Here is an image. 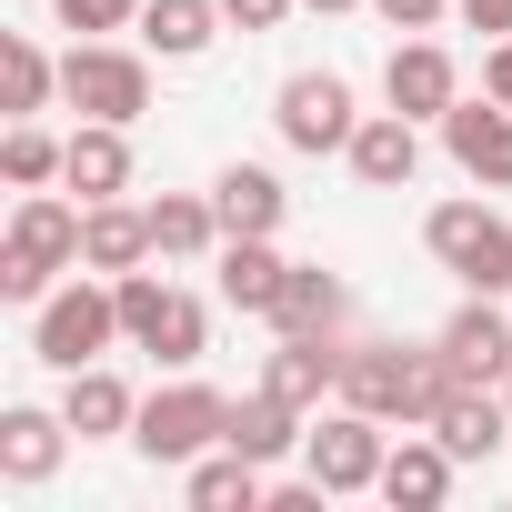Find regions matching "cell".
<instances>
[{
	"label": "cell",
	"mask_w": 512,
	"mask_h": 512,
	"mask_svg": "<svg viewBox=\"0 0 512 512\" xmlns=\"http://www.w3.org/2000/svg\"><path fill=\"white\" fill-rule=\"evenodd\" d=\"M452 362H442V342L432 352H412V342H352L342 352V402L352 412H372V422H402V432H432V412L452 402Z\"/></svg>",
	"instance_id": "obj_1"
},
{
	"label": "cell",
	"mask_w": 512,
	"mask_h": 512,
	"mask_svg": "<svg viewBox=\"0 0 512 512\" xmlns=\"http://www.w3.org/2000/svg\"><path fill=\"white\" fill-rule=\"evenodd\" d=\"M81 211L91 201H61V191H21L11 211V241H0V302H51L61 272H81Z\"/></svg>",
	"instance_id": "obj_2"
},
{
	"label": "cell",
	"mask_w": 512,
	"mask_h": 512,
	"mask_svg": "<svg viewBox=\"0 0 512 512\" xmlns=\"http://www.w3.org/2000/svg\"><path fill=\"white\" fill-rule=\"evenodd\" d=\"M121 342V282L111 272H71L51 302H31V362L51 372H81Z\"/></svg>",
	"instance_id": "obj_3"
},
{
	"label": "cell",
	"mask_w": 512,
	"mask_h": 512,
	"mask_svg": "<svg viewBox=\"0 0 512 512\" xmlns=\"http://www.w3.org/2000/svg\"><path fill=\"white\" fill-rule=\"evenodd\" d=\"M121 342L151 352L161 372H191V362L211 352V312H201L181 282H161V272H121Z\"/></svg>",
	"instance_id": "obj_4"
},
{
	"label": "cell",
	"mask_w": 512,
	"mask_h": 512,
	"mask_svg": "<svg viewBox=\"0 0 512 512\" xmlns=\"http://www.w3.org/2000/svg\"><path fill=\"white\" fill-rule=\"evenodd\" d=\"M231 432V392H211V382H191V372H171L151 402H141V422H131V452L141 462H201L211 442Z\"/></svg>",
	"instance_id": "obj_5"
},
{
	"label": "cell",
	"mask_w": 512,
	"mask_h": 512,
	"mask_svg": "<svg viewBox=\"0 0 512 512\" xmlns=\"http://www.w3.org/2000/svg\"><path fill=\"white\" fill-rule=\"evenodd\" d=\"M422 251H432L462 292H512V221L492 201H442L422 221Z\"/></svg>",
	"instance_id": "obj_6"
},
{
	"label": "cell",
	"mask_w": 512,
	"mask_h": 512,
	"mask_svg": "<svg viewBox=\"0 0 512 512\" xmlns=\"http://www.w3.org/2000/svg\"><path fill=\"white\" fill-rule=\"evenodd\" d=\"M61 101H71L81 121H141V111H151V61L121 51V41H71Z\"/></svg>",
	"instance_id": "obj_7"
},
{
	"label": "cell",
	"mask_w": 512,
	"mask_h": 512,
	"mask_svg": "<svg viewBox=\"0 0 512 512\" xmlns=\"http://www.w3.org/2000/svg\"><path fill=\"white\" fill-rule=\"evenodd\" d=\"M392 422H372V412H312V442H302V462H312V482L322 492H382V462H392V442H382Z\"/></svg>",
	"instance_id": "obj_8"
},
{
	"label": "cell",
	"mask_w": 512,
	"mask_h": 512,
	"mask_svg": "<svg viewBox=\"0 0 512 512\" xmlns=\"http://www.w3.org/2000/svg\"><path fill=\"white\" fill-rule=\"evenodd\" d=\"M272 121H282V141L292 151H352V131H362V111H352V81L342 71H292L282 91H272Z\"/></svg>",
	"instance_id": "obj_9"
},
{
	"label": "cell",
	"mask_w": 512,
	"mask_h": 512,
	"mask_svg": "<svg viewBox=\"0 0 512 512\" xmlns=\"http://www.w3.org/2000/svg\"><path fill=\"white\" fill-rule=\"evenodd\" d=\"M382 101H392L402 121H442V111L462 101V71H452V51H442L432 31H402V41H392V61H382Z\"/></svg>",
	"instance_id": "obj_10"
},
{
	"label": "cell",
	"mask_w": 512,
	"mask_h": 512,
	"mask_svg": "<svg viewBox=\"0 0 512 512\" xmlns=\"http://www.w3.org/2000/svg\"><path fill=\"white\" fill-rule=\"evenodd\" d=\"M442 151H452V171L462 181H482V191H512V101H452L442 111Z\"/></svg>",
	"instance_id": "obj_11"
},
{
	"label": "cell",
	"mask_w": 512,
	"mask_h": 512,
	"mask_svg": "<svg viewBox=\"0 0 512 512\" xmlns=\"http://www.w3.org/2000/svg\"><path fill=\"white\" fill-rule=\"evenodd\" d=\"M342 332H282V352L262 362V392H282L292 412H322V402H342Z\"/></svg>",
	"instance_id": "obj_12"
},
{
	"label": "cell",
	"mask_w": 512,
	"mask_h": 512,
	"mask_svg": "<svg viewBox=\"0 0 512 512\" xmlns=\"http://www.w3.org/2000/svg\"><path fill=\"white\" fill-rule=\"evenodd\" d=\"M71 412H41V402H11L0 412V482H51L71 462Z\"/></svg>",
	"instance_id": "obj_13"
},
{
	"label": "cell",
	"mask_w": 512,
	"mask_h": 512,
	"mask_svg": "<svg viewBox=\"0 0 512 512\" xmlns=\"http://www.w3.org/2000/svg\"><path fill=\"white\" fill-rule=\"evenodd\" d=\"M352 181L362 191H412V171H422V121H402V111H362V131H352Z\"/></svg>",
	"instance_id": "obj_14"
},
{
	"label": "cell",
	"mask_w": 512,
	"mask_h": 512,
	"mask_svg": "<svg viewBox=\"0 0 512 512\" xmlns=\"http://www.w3.org/2000/svg\"><path fill=\"white\" fill-rule=\"evenodd\" d=\"M442 362L462 382H502L512 372V322H502V292H472L452 322H442Z\"/></svg>",
	"instance_id": "obj_15"
},
{
	"label": "cell",
	"mask_w": 512,
	"mask_h": 512,
	"mask_svg": "<svg viewBox=\"0 0 512 512\" xmlns=\"http://www.w3.org/2000/svg\"><path fill=\"white\" fill-rule=\"evenodd\" d=\"M432 432L452 442V462H492V452L512 442V402H502V382H452V402L432 412Z\"/></svg>",
	"instance_id": "obj_16"
},
{
	"label": "cell",
	"mask_w": 512,
	"mask_h": 512,
	"mask_svg": "<svg viewBox=\"0 0 512 512\" xmlns=\"http://www.w3.org/2000/svg\"><path fill=\"white\" fill-rule=\"evenodd\" d=\"M221 442H231V452H251V462L272 472V462H292V452L312 442V412H292L282 392H262V382H251V392L231 402V432H221Z\"/></svg>",
	"instance_id": "obj_17"
},
{
	"label": "cell",
	"mask_w": 512,
	"mask_h": 512,
	"mask_svg": "<svg viewBox=\"0 0 512 512\" xmlns=\"http://www.w3.org/2000/svg\"><path fill=\"white\" fill-rule=\"evenodd\" d=\"M151 251H161V241H151V201H141V211H131V201H91V211H81V272H111V282H121V272L151 262Z\"/></svg>",
	"instance_id": "obj_18"
},
{
	"label": "cell",
	"mask_w": 512,
	"mask_h": 512,
	"mask_svg": "<svg viewBox=\"0 0 512 512\" xmlns=\"http://www.w3.org/2000/svg\"><path fill=\"white\" fill-rule=\"evenodd\" d=\"M282 282H292V262L272 251V231H231V241H221V302H231V312H251V322H272Z\"/></svg>",
	"instance_id": "obj_19"
},
{
	"label": "cell",
	"mask_w": 512,
	"mask_h": 512,
	"mask_svg": "<svg viewBox=\"0 0 512 512\" xmlns=\"http://www.w3.org/2000/svg\"><path fill=\"white\" fill-rule=\"evenodd\" d=\"M452 472H462V462H452L442 432H402L392 462H382V502H392V512H432V502L452 492Z\"/></svg>",
	"instance_id": "obj_20"
},
{
	"label": "cell",
	"mask_w": 512,
	"mask_h": 512,
	"mask_svg": "<svg viewBox=\"0 0 512 512\" xmlns=\"http://www.w3.org/2000/svg\"><path fill=\"white\" fill-rule=\"evenodd\" d=\"M181 492H191V512H272V472L251 452H231V442H211Z\"/></svg>",
	"instance_id": "obj_21"
},
{
	"label": "cell",
	"mask_w": 512,
	"mask_h": 512,
	"mask_svg": "<svg viewBox=\"0 0 512 512\" xmlns=\"http://www.w3.org/2000/svg\"><path fill=\"white\" fill-rule=\"evenodd\" d=\"M61 181H71L81 201H121V191H131V121H81Z\"/></svg>",
	"instance_id": "obj_22"
},
{
	"label": "cell",
	"mask_w": 512,
	"mask_h": 512,
	"mask_svg": "<svg viewBox=\"0 0 512 512\" xmlns=\"http://www.w3.org/2000/svg\"><path fill=\"white\" fill-rule=\"evenodd\" d=\"M61 412H71V432H81V442H111V432H131V422H141V402H131V382H121L111 362L61 372Z\"/></svg>",
	"instance_id": "obj_23"
},
{
	"label": "cell",
	"mask_w": 512,
	"mask_h": 512,
	"mask_svg": "<svg viewBox=\"0 0 512 512\" xmlns=\"http://www.w3.org/2000/svg\"><path fill=\"white\" fill-rule=\"evenodd\" d=\"M211 211H221V241L231 231H282V211H292V191L262 171V161H231L221 181H211Z\"/></svg>",
	"instance_id": "obj_24"
},
{
	"label": "cell",
	"mask_w": 512,
	"mask_h": 512,
	"mask_svg": "<svg viewBox=\"0 0 512 512\" xmlns=\"http://www.w3.org/2000/svg\"><path fill=\"white\" fill-rule=\"evenodd\" d=\"M221 0H151L141 11V51H161V61H201L211 41H221Z\"/></svg>",
	"instance_id": "obj_25"
},
{
	"label": "cell",
	"mask_w": 512,
	"mask_h": 512,
	"mask_svg": "<svg viewBox=\"0 0 512 512\" xmlns=\"http://www.w3.org/2000/svg\"><path fill=\"white\" fill-rule=\"evenodd\" d=\"M342 312H352L342 272H322V262H292V282H282V302H272V332H342Z\"/></svg>",
	"instance_id": "obj_26"
},
{
	"label": "cell",
	"mask_w": 512,
	"mask_h": 512,
	"mask_svg": "<svg viewBox=\"0 0 512 512\" xmlns=\"http://www.w3.org/2000/svg\"><path fill=\"white\" fill-rule=\"evenodd\" d=\"M151 241H161V262H201V251H221L211 191H161V201H151Z\"/></svg>",
	"instance_id": "obj_27"
},
{
	"label": "cell",
	"mask_w": 512,
	"mask_h": 512,
	"mask_svg": "<svg viewBox=\"0 0 512 512\" xmlns=\"http://www.w3.org/2000/svg\"><path fill=\"white\" fill-rule=\"evenodd\" d=\"M51 91H61V61L41 51V41H0V101H11V121H31V111H51Z\"/></svg>",
	"instance_id": "obj_28"
},
{
	"label": "cell",
	"mask_w": 512,
	"mask_h": 512,
	"mask_svg": "<svg viewBox=\"0 0 512 512\" xmlns=\"http://www.w3.org/2000/svg\"><path fill=\"white\" fill-rule=\"evenodd\" d=\"M61 161H71V141H51L41 121H11V131H0V181H11V191H51Z\"/></svg>",
	"instance_id": "obj_29"
},
{
	"label": "cell",
	"mask_w": 512,
	"mask_h": 512,
	"mask_svg": "<svg viewBox=\"0 0 512 512\" xmlns=\"http://www.w3.org/2000/svg\"><path fill=\"white\" fill-rule=\"evenodd\" d=\"M141 11H151V0H51V21L81 31V41H111V31H131Z\"/></svg>",
	"instance_id": "obj_30"
},
{
	"label": "cell",
	"mask_w": 512,
	"mask_h": 512,
	"mask_svg": "<svg viewBox=\"0 0 512 512\" xmlns=\"http://www.w3.org/2000/svg\"><path fill=\"white\" fill-rule=\"evenodd\" d=\"M221 11H231V31H282L302 0H221Z\"/></svg>",
	"instance_id": "obj_31"
},
{
	"label": "cell",
	"mask_w": 512,
	"mask_h": 512,
	"mask_svg": "<svg viewBox=\"0 0 512 512\" xmlns=\"http://www.w3.org/2000/svg\"><path fill=\"white\" fill-rule=\"evenodd\" d=\"M372 11H382L392 31H442V11H452V0H372Z\"/></svg>",
	"instance_id": "obj_32"
},
{
	"label": "cell",
	"mask_w": 512,
	"mask_h": 512,
	"mask_svg": "<svg viewBox=\"0 0 512 512\" xmlns=\"http://www.w3.org/2000/svg\"><path fill=\"white\" fill-rule=\"evenodd\" d=\"M452 11H462V21H472V31H492V41H502V31H512V0H452Z\"/></svg>",
	"instance_id": "obj_33"
},
{
	"label": "cell",
	"mask_w": 512,
	"mask_h": 512,
	"mask_svg": "<svg viewBox=\"0 0 512 512\" xmlns=\"http://www.w3.org/2000/svg\"><path fill=\"white\" fill-rule=\"evenodd\" d=\"M482 91H492V101H512V31L492 41V61H482Z\"/></svg>",
	"instance_id": "obj_34"
},
{
	"label": "cell",
	"mask_w": 512,
	"mask_h": 512,
	"mask_svg": "<svg viewBox=\"0 0 512 512\" xmlns=\"http://www.w3.org/2000/svg\"><path fill=\"white\" fill-rule=\"evenodd\" d=\"M302 11H322V21H332V11H362V0H302Z\"/></svg>",
	"instance_id": "obj_35"
},
{
	"label": "cell",
	"mask_w": 512,
	"mask_h": 512,
	"mask_svg": "<svg viewBox=\"0 0 512 512\" xmlns=\"http://www.w3.org/2000/svg\"><path fill=\"white\" fill-rule=\"evenodd\" d=\"M502 402H512V372H502Z\"/></svg>",
	"instance_id": "obj_36"
}]
</instances>
